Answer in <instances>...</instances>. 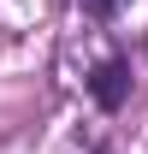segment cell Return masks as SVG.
I'll list each match as a JSON object with an SVG mask.
<instances>
[{"instance_id": "6da1fadb", "label": "cell", "mask_w": 148, "mask_h": 154, "mask_svg": "<svg viewBox=\"0 0 148 154\" xmlns=\"http://www.w3.org/2000/svg\"><path fill=\"white\" fill-rule=\"evenodd\" d=\"M89 95H95V107L119 113V107H125V95H130V65H125V59H107V65L89 77Z\"/></svg>"}, {"instance_id": "7a4b0ae2", "label": "cell", "mask_w": 148, "mask_h": 154, "mask_svg": "<svg viewBox=\"0 0 148 154\" xmlns=\"http://www.w3.org/2000/svg\"><path fill=\"white\" fill-rule=\"evenodd\" d=\"M113 6H119V0H89V12H113Z\"/></svg>"}]
</instances>
